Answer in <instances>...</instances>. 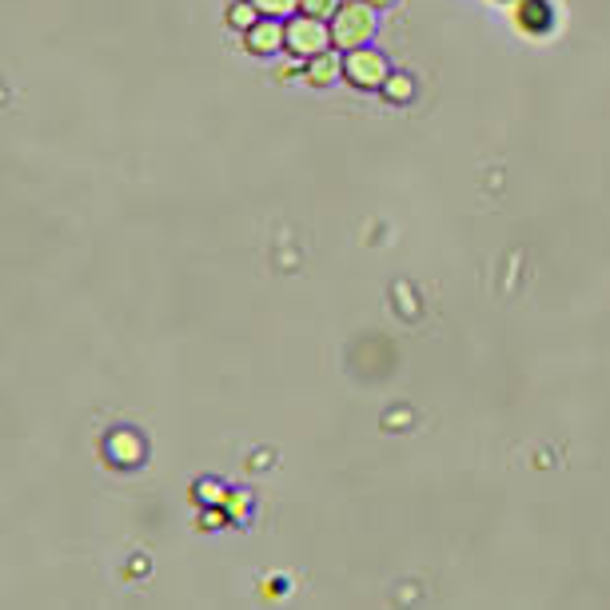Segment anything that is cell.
<instances>
[{"label":"cell","mask_w":610,"mask_h":610,"mask_svg":"<svg viewBox=\"0 0 610 610\" xmlns=\"http://www.w3.org/2000/svg\"><path fill=\"white\" fill-rule=\"evenodd\" d=\"M375 32V8H367V4H347V8H339V16H335V36H339V44H347V48H363V40Z\"/></svg>","instance_id":"cell-1"},{"label":"cell","mask_w":610,"mask_h":610,"mask_svg":"<svg viewBox=\"0 0 610 610\" xmlns=\"http://www.w3.org/2000/svg\"><path fill=\"white\" fill-rule=\"evenodd\" d=\"M343 68H347L351 84H359V88L387 84V60L379 52H371V48H351V56L343 60Z\"/></svg>","instance_id":"cell-2"},{"label":"cell","mask_w":610,"mask_h":610,"mask_svg":"<svg viewBox=\"0 0 610 610\" xmlns=\"http://www.w3.org/2000/svg\"><path fill=\"white\" fill-rule=\"evenodd\" d=\"M519 24H523L527 32H547V28H551V4H547V0H527V4L519 8Z\"/></svg>","instance_id":"cell-3"},{"label":"cell","mask_w":610,"mask_h":610,"mask_svg":"<svg viewBox=\"0 0 610 610\" xmlns=\"http://www.w3.org/2000/svg\"><path fill=\"white\" fill-rule=\"evenodd\" d=\"M296 40H300V52H319V48H327V28L319 20H300Z\"/></svg>","instance_id":"cell-4"},{"label":"cell","mask_w":610,"mask_h":610,"mask_svg":"<svg viewBox=\"0 0 610 610\" xmlns=\"http://www.w3.org/2000/svg\"><path fill=\"white\" fill-rule=\"evenodd\" d=\"M387 92H391L395 100H407V96H411V84H407V76H391V80H387Z\"/></svg>","instance_id":"cell-5"},{"label":"cell","mask_w":610,"mask_h":610,"mask_svg":"<svg viewBox=\"0 0 610 610\" xmlns=\"http://www.w3.org/2000/svg\"><path fill=\"white\" fill-rule=\"evenodd\" d=\"M335 68H339V64H335V60H327V64H323V60H319V64H315V76H331V72H335Z\"/></svg>","instance_id":"cell-6"},{"label":"cell","mask_w":610,"mask_h":610,"mask_svg":"<svg viewBox=\"0 0 610 610\" xmlns=\"http://www.w3.org/2000/svg\"><path fill=\"white\" fill-rule=\"evenodd\" d=\"M311 8H323L327 12V8H335V0H311Z\"/></svg>","instance_id":"cell-7"},{"label":"cell","mask_w":610,"mask_h":610,"mask_svg":"<svg viewBox=\"0 0 610 610\" xmlns=\"http://www.w3.org/2000/svg\"><path fill=\"white\" fill-rule=\"evenodd\" d=\"M375 4H387V0H375Z\"/></svg>","instance_id":"cell-8"}]
</instances>
